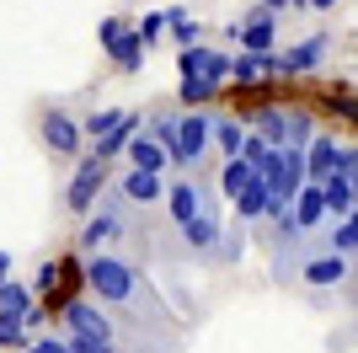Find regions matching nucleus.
Wrapping results in <instances>:
<instances>
[{"label":"nucleus","mask_w":358,"mask_h":353,"mask_svg":"<svg viewBox=\"0 0 358 353\" xmlns=\"http://www.w3.org/2000/svg\"><path fill=\"white\" fill-rule=\"evenodd\" d=\"M86 289L113 310V321L134 353H150V338L161 353H177V321H171V310L161 305V294L150 284V273L134 263V257H123V251H91L86 257Z\"/></svg>","instance_id":"nucleus-1"},{"label":"nucleus","mask_w":358,"mask_h":353,"mask_svg":"<svg viewBox=\"0 0 358 353\" xmlns=\"http://www.w3.org/2000/svg\"><path fill=\"white\" fill-rule=\"evenodd\" d=\"M166 214H171V230L177 241L193 257L214 263L220 257V241H224V198L214 188L209 176H171V188H166Z\"/></svg>","instance_id":"nucleus-2"},{"label":"nucleus","mask_w":358,"mask_h":353,"mask_svg":"<svg viewBox=\"0 0 358 353\" xmlns=\"http://www.w3.org/2000/svg\"><path fill=\"white\" fill-rule=\"evenodd\" d=\"M129 214H134V209L123 204V193L107 188L102 198H96V209L86 214V225H80V235H75V247L86 251V257H91V251H118L123 241H129V230H134Z\"/></svg>","instance_id":"nucleus-3"},{"label":"nucleus","mask_w":358,"mask_h":353,"mask_svg":"<svg viewBox=\"0 0 358 353\" xmlns=\"http://www.w3.org/2000/svg\"><path fill=\"white\" fill-rule=\"evenodd\" d=\"M113 188V161H102L96 150H86L80 161H75L70 182H64V214H75V220H86L91 209H96V198Z\"/></svg>","instance_id":"nucleus-4"},{"label":"nucleus","mask_w":358,"mask_h":353,"mask_svg":"<svg viewBox=\"0 0 358 353\" xmlns=\"http://www.w3.org/2000/svg\"><path fill=\"white\" fill-rule=\"evenodd\" d=\"M38 139H43V150L54 155V161H80L91 150L86 139V123L75 113H64V107H43L38 113Z\"/></svg>","instance_id":"nucleus-5"},{"label":"nucleus","mask_w":358,"mask_h":353,"mask_svg":"<svg viewBox=\"0 0 358 353\" xmlns=\"http://www.w3.org/2000/svg\"><path fill=\"white\" fill-rule=\"evenodd\" d=\"M353 279V257H343V251L327 247V230H321V241H315V251L305 257V268H299V284L310 289V300L321 305L331 289H343V284Z\"/></svg>","instance_id":"nucleus-6"},{"label":"nucleus","mask_w":358,"mask_h":353,"mask_svg":"<svg viewBox=\"0 0 358 353\" xmlns=\"http://www.w3.org/2000/svg\"><path fill=\"white\" fill-rule=\"evenodd\" d=\"M113 188L123 193V204L134 209V214H150V209L166 204L171 176H166V172H139V166H123V172H113Z\"/></svg>","instance_id":"nucleus-7"},{"label":"nucleus","mask_w":358,"mask_h":353,"mask_svg":"<svg viewBox=\"0 0 358 353\" xmlns=\"http://www.w3.org/2000/svg\"><path fill=\"white\" fill-rule=\"evenodd\" d=\"M337 161H343V139L331 129H321L310 139V150H305V176H310L315 188H327L331 176H337Z\"/></svg>","instance_id":"nucleus-8"},{"label":"nucleus","mask_w":358,"mask_h":353,"mask_svg":"<svg viewBox=\"0 0 358 353\" xmlns=\"http://www.w3.org/2000/svg\"><path fill=\"white\" fill-rule=\"evenodd\" d=\"M327 54H331V38L327 32H310V38H299L294 48H284V75H315L321 64H327Z\"/></svg>","instance_id":"nucleus-9"},{"label":"nucleus","mask_w":358,"mask_h":353,"mask_svg":"<svg viewBox=\"0 0 358 353\" xmlns=\"http://www.w3.org/2000/svg\"><path fill=\"white\" fill-rule=\"evenodd\" d=\"M230 43H236V54H273V48H278V16L230 22Z\"/></svg>","instance_id":"nucleus-10"},{"label":"nucleus","mask_w":358,"mask_h":353,"mask_svg":"<svg viewBox=\"0 0 358 353\" xmlns=\"http://www.w3.org/2000/svg\"><path fill=\"white\" fill-rule=\"evenodd\" d=\"M294 225H299L305 235L331 230V220H327V188H315V182H305V188H299V198H294Z\"/></svg>","instance_id":"nucleus-11"},{"label":"nucleus","mask_w":358,"mask_h":353,"mask_svg":"<svg viewBox=\"0 0 358 353\" xmlns=\"http://www.w3.org/2000/svg\"><path fill=\"white\" fill-rule=\"evenodd\" d=\"M289 129H294V107H278V102H262L252 113V134H262L273 150L289 145Z\"/></svg>","instance_id":"nucleus-12"},{"label":"nucleus","mask_w":358,"mask_h":353,"mask_svg":"<svg viewBox=\"0 0 358 353\" xmlns=\"http://www.w3.org/2000/svg\"><path fill=\"white\" fill-rule=\"evenodd\" d=\"M268 204H273V193H268V182H262V172H257L252 182L236 193V204H230V209H236L241 225H252V230H257V225L268 220Z\"/></svg>","instance_id":"nucleus-13"},{"label":"nucleus","mask_w":358,"mask_h":353,"mask_svg":"<svg viewBox=\"0 0 358 353\" xmlns=\"http://www.w3.org/2000/svg\"><path fill=\"white\" fill-rule=\"evenodd\" d=\"M246 134H252V123H241L236 113H214V155H220V161L241 155V150H246Z\"/></svg>","instance_id":"nucleus-14"},{"label":"nucleus","mask_w":358,"mask_h":353,"mask_svg":"<svg viewBox=\"0 0 358 353\" xmlns=\"http://www.w3.org/2000/svg\"><path fill=\"white\" fill-rule=\"evenodd\" d=\"M166 43H171V48L203 43V22H198L187 6H166Z\"/></svg>","instance_id":"nucleus-15"},{"label":"nucleus","mask_w":358,"mask_h":353,"mask_svg":"<svg viewBox=\"0 0 358 353\" xmlns=\"http://www.w3.org/2000/svg\"><path fill=\"white\" fill-rule=\"evenodd\" d=\"M107 59H113V70H118V75H139V70H145L150 48H145V38H139V27H129V32H123L118 43L107 48Z\"/></svg>","instance_id":"nucleus-16"},{"label":"nucleus","mask_w":358,"mask_h":353,"mask_svg":"<svg viewBox=\"0 0 358 353\" xmlns=\"http://www.w3.org/2000/svg\"><path fill=\"white\" fill-rule=\"evenodd\" d=\"M252 176H257V166L246 161V155H230V161H220V166H214V188H220V198H224V204H236V193L246 188Z\"/></svg>","instance_id":"nucleus-17"},{"label":"nucleus","mask_w":358,"mask_h":353,"mask_svg":"<svg viewBox=\"0 0 358 353\" xmlns=\"http://www.w3.org/2000/svg\"><path fill=\"white\" fill-rule=\"evenodd\" d=\"M123 155H129V166H139V172H166V176H171V155H166V150L155 145L145 129L129 139V150H123Z\"/></svg>","instance_id":"nucleus-18"},{"label":"nucleus","mask_w":358,"mask_h":353,"mask_svg":"<svg viewBox=\"0 0 358 353\" xmlns=\"http://www.w3.org/2000/svg\"><path fill=\"white\" fill-rule=\"evenodd\" d=\"M230 86H220V81H209V75H182L177 86V107H214Z\"/></svg>","instance_id":"nucleus-19"},{"label":"nucleus","mask_w":358,"mask_h":353,"mask_svg":"<svg viewBox=\"0 0 358 353\" xmlns=\"http://www.w3.org/2000/svg\"><path fill=\"white\" fill-rule=\"evenodd\" d=\"M177 118H182V107H155L150 123H145V134L166 150V155H171V172H177Z\"/></svg>","instance_id":"nucleus-20"},{"label":"nucleus","mask_w":358,"mask_h":353,"mask_svg":"<svg viewBox=\"0 0 358 353\" xmlns=\"http://www.w3.org/2000/svg\"><path fill=\"white\" fill-rule=\"evenodd\" d=\"M139 129H145V118H139L134 107H129V113H123V123H118V129L107 134V139H96V145H91V150H96L102 161H118V155H123V150H129V139H134Z\"/></svg>","instance_id":"nucleus-21"},{"label":"nucleus","mask_w":358,"mask_h":353,"mask_svg":"<svg viewBox=\"0 0 358 353\" xmlns=\"http://www.w3.org/2000/svg\"><path fill=\"white\" fill-rule=\"evenodd\" d=\"M32 305H38V294H32L27 284H16V279L0 284V316H27Z\"/></svg>","instance_id":"nucleus-22"},{"label":"nucleus","mask_w":358,"mask_h":353,"mask_svg":"<svg viewBox=\"0 0 358 353\" xmlns=\"http://www.w3.org/2000/svg\"><path fill=\"white\" fill-rule=\"evenodd\" d=\"M246 230H252V225H241V220H230V225H224L220 257H214V263H220V268H236L241 257H246Z\"/></svg>","instance_id":"nucleus-23"},{"label":"nucleus","mask_w":358,"mask_h":353,"mask_svg":"<svg viewBox=\"0 0 358 353\" xmlns=\"http://www.w3.org/2000/svg\"><path fill=\"white\" fill-rule=\"evenodd\" d=\"M353 209H358L353 188H348L343 176H331V182H327V220L337 225V220H348V214H353Z\"/></svg>","instance_id":"nucleus-24"},{"label":"nucleus","mask_w":358,"mask_h":353,"mask_svg":"<svg viewBox=\"0 0 358 353\" xmlns=\"http://www.w3.org/2000/svg\"><path fill=\"white\" fill-rule=\"evenodd\" d=\"M123 113H129V107H96L91 118H80V123H86V139H91V145H96V139H107V134L123 123Z\"/></svg>","instance_id":"nucleus-25"},{"label":"nucleus","mask_w":358,"mask_h":353,"mask_svg":"<svg viewBox=\"0 0 358 353\" xmlns=\"http://www.w3.org/2000/svg\"><path fill=\"white\" fill-rule=\"evenodd\" d=\"M6 348H32V332H27V316H0V353Z\"/></svg>","instance_id":"nucleus-26"},{"label":"nucleus","mask_w":358,"mask_h":353,"mask_svg":"<svg viewBox=\"0 0 358 353\" xmlns=\"http://www.w3.org/2000/svg\"><path fill=\"white\" fill-rule=\"evenodd\" d=\"M321 134V118L310 113V107H294V129H289V145H299V150H310V139Z\"/></svg>","instance_id":"nucleus-27"},{"label":"nucleus","mask_w":358,"mask_h":353,"mask_svg":"<svg viewBox=\"0 0 358 353\" xmlns=\"http://www.w3.org/2000/svg\"><path fill=\"white\" fill-rule=\"evenodd\" d=\"M134 27H139V38H145V48H161V43H166V6L145 11V16L134 22Z\"/></svg>","instance_id":"nucleus-28"},{"label":"nucleus","mask_w":358,"mask_h":353,"mask_svg":"<svg viewBox=\"0 0 358 353\" xmlns=\"http://www.w3.org/2000/svg\"><path fill=\"white\" fill-rule=\"evenodd\" d=\"M129 27H134V22H129V16H118V11H113V16H102V22H96V43H102V48H113V43H118V38H123Z\"/></svg>","instance_id":"nucleus-29"},{"label":"nucleus","mask_w":358,"mask_h":353,"mask_svg":"<svg viewBox=\"0 0 358 353\" xmlns=\"http://www.w3.org/2000/svg\"><path fill=\"white\" fill-rule=\"evenodd\" d=\"M64 257H54V263H43V268H38V279H32V294H38V300H48V294H54V289H59V273H64Z\"/></svg>","instance_id":"nucleus-30"},{"label":"nucleus","mask_w":358,"mask_h":353,"mask_svg":"<svg viewBox=\"0 0 358 353\" xmlns=\"http://www.w3.org/2000/svg\"><path fill=\"white\" fill-rule=\"evenodd\" d=\"M203 64H209V43L177 48V70H182V75H203Z\"/></svg>","instance_id":"nucleus-31"},{"label":"nucleus","mask_w":358,"mask_h":353,"mask_svg":"<svg viewBox=\"0 0 358 353\" xmlns=\"http://www.w3.org/2000/svg\"><path fill=\"white\" fill-rule=\"evenodd\" d=\"M327 107H331V113H343L348 123H353V129H358V91L337 86V91H331V97H327Z\"/></svg>","instance_id":"nucleus-32"},{"label":"nucleus","mask_w":358,"mask_h":353,"mask_svg":"<svg viewBox=\"0 0 358 353\" xmlns=\"http://www.w3.org/2000/svg\"><path fill=\"white\" fill-rule=\"evenodd\" d=\"M241 155H246V161H252L257 172H262V166H268L273 155H278V150H273L268 139H262V134H246V150H241Z\"/></svg>","instance_id":"nucleus-33"},{"label":"nucleus","mask_w":358,"mask_h":353,"mask_svg":"<svg viewBox=\"0 0 358 353\" xmlns=\"http://www.w3.org/2000/svg\"><path fill=\"white\" fill-rule=\"evenodd\" d=\"M236 86H262V70H257V54H236Z\"/></svg>","instance_id":"nucleus-34"},{"label":"nucleus","mask_w":358,"mask_h":353,"mask_svg":"<svg viewBox=\"0 0 358 353\" xmlns=\"http://www.w3.org/2000/svg\"><path fill=\"white\" fill-rule=\"evenodd\" d=\"M22 353H75V348L64 332H54V338H32V348H22Z\"/></svg>","instance_id":"nucleus-35"},{"label":"nucleus","mask_w":358,"mask_h":353,"mask_svg":"<svg viewBox=\"0 0 358 353\" xmlns=\"http://www.w3.org/2000/svg\"><path fill=\"white\" fill-rule=\"evenodd\" d=\"M337 176H343V182H358V145H343V161H337Z\"/></svg>","instance_id":"nucleus-36"},{"label":"nucleus","mask_w":358,"mask_h":353,"mask_svg":"<svg viewBox=\"0 0 358 353\" xmlns=\"http://www.w3.org/2000/svg\"><path fill=\"white\" fill-rule=\"evenodd\" d=\"M262 6H268V11H310L305 0H262Z\"/></svg>","instance_id":"nucleus-37"},{"label":"nucleus","mask_w":358,"mask_h":353,"mask_svg":"<svg viewBox=\"0 0 358 353\" xmlns=\"http://www.w3.org/2000/svg\"><path fill=\"white\" fill-rule=\"evenodd\" d=\"M11 279V251H0V284Z\"/></svg>","instance_id":"nucleus-38"},{"label":"nucleus","mask_w":358,"mask_h":353,"mask_svg":"<svg viewBox=\"0 0 358 353\" xmlns=\"http://www.w3.org/2000/svg\"><path fill=\"white\" fill-rule=\"evenodd\" d=\"M310 11H331V6H343V0H305Z\"/></svg>","instance_id":"nucleus-39"},{"label":"nucleus","mask_w":358,"mask_h":353,"mask_svg":"<svg viewBox=\"0 0 358 353\" xmlns=\"http://www.w3.org/2000/svg\"><path fill=\"white\" fill-rule=\"evenodd\" d=\"M348 225H353V230H358V209H353V214H348Z\"/></svg>","instance_id":"nucleus-40"},{"label":"nucleus","mask_w":358,"mask_h":353,"mask_svg":"<svg viewBox=\"0 0 358 353\" xmlns=\"http://www.w3.org/2000/svg\"><path fill=\"white\" fill-rule=\"evenodd\" d=\"M353 268H358V251H353Z\"/></svg>","instance_id":"nucleus-41"}]
</instances>
